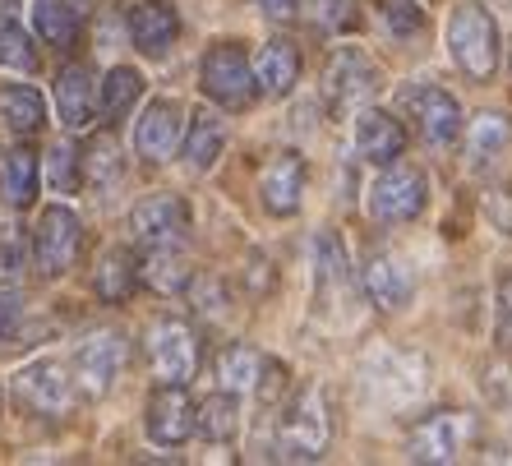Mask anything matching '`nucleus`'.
<instances>
[{
	"label": "nucleus",
	"instance_id": "1a4fd4ad",
	"mask_svg": "<svg viewBox=\"0 0 512 466\" xmlns=\"http://www.w3.org/2000/svg\"><path fill=\"white\" fill-rule=\"evenodd\" d=\"M74 254H79V217H74V208H65V204L42 208L37 231H33L37 273L42 277H65L70 273V263H74Z\"/></svg>",
	"mask_w": 512,
	"mask_h": 466
},
{
	"label": "nucleus",
	"instance_id": "4c0bfd02",
	"mask_svg": "<svg viewBox=\"0 0 512 466\" xmlns=\"http://www.w3.org/2000/svg\"><path fill=\"white\" fill-rule=\"evenodd\" d=\"M190 287H194V310L199 314H227V287H222V277H199V282L190 277Z\"/></svg>",
	"mask_w": 512,
	"mask_h": 466
},
{
	"label": "nucleus",
	"instance_id": "ea45409f",
	"mask_svg": "<svg viewBox=\"0 0 512 466\" xmlns=\"http://www.w3.org/2000/svg\"><path fill=\"white\" fill-rule=\"evenodd\" d=\"M14 323H19V300H14L10 291H0V347H5V342H10Z\"/></svg>",
	"mask_w": 512,
	"mask_h": 466
},
{
	"label": "nucleus",
	"instance_id": "ddd939ff",
	"mask_svg": "<svg viewBox=\"0 0 512 466\" xmlns=\"http://www.w3.org/2000/svg\"><path fill=\"white\" fill-rule=\"evenodd\" d=\"M130 231L139 245L157 250V245H180L190 231V208L180 194H153L130 213Z\"/></svg>",
	"mask_w": 512,
	"mask_h": 466
},
{
	"label": "nucleus",
	"instance_id": "20e7f679",
	"mask_svg": "<svg viewBox=\"0 0 512 466\" xmlns=\"http://www.w3.org/2000/svg\"><path fill=\"white\" fill-rule=\"evenodd\" d=\"M471 443H476L471 411H429L406 439V457L411 462H462Z\"/></svg>",
	"mask_w": 512,
	"mask_h": 466
},
{
	"label": "nucleus",
	"instance_id": "473e14b6",
	"mask_svg": "<svg viewBox=\"0 0 512 466\" xmlns=\"http://www.w3.org/2000/svg\"><path fill=\"white\" fill-rule=\"evenodd\" d=\"M0 65H5V70H24V74L37 70L33 42H28V33L14 24V19H0Z\"/></svg>",
	"mask_w": 512,
	"mask_h": 466
},
{
	"label": "nucleus",
	"instance_id": "2f4dec72",
	"mask_svg": "<svg viewBox=\"0 0 512 466\" xmlns=\"http://www.w3.org/2000/svg\"><path fill=\"white\" fill-rule=\"evenodd\" d=\"M259 365H263L259 351L245 347V342H231V347H222V356H217V379H222L227 393H250L254 379H259Z\"/></svg>",
	"mask_w": 512,
	"mask_h": 466
},
{
	"label": "nucleus",
	"instance_id": "37998d69",
	"mask_svg": "<svg viewBox=\"0 0 512 466\" xmlns=\"http://www.w3.org/2000/svg\"><path fill=\"white\" fill-rule=\"evenodd\" d=\"M499 5H512V0H499Z\"/></svg>",
	"mask_w": 512,
	"mask_h": 466
},
{
	"label": "nucleus",
	"instance_id": "2eb2a0df",
	"mask_svg": "<svg viewBox=\"0 0 512 466\" xmlns=\"http://www.w3.org/2000/svg\"><path fill=\"white\" fill-rule=\"evenodd\" d=\"M365 296H370L374 310H406L411 296H416V273L411 263L393 250H379L370 263H365Z\"/></svg>",
	"mask_w": 512,
	"mask_h": 466
},
{
	"label": "nucleus",
	"instance_id": "393cba45",
	"mask_svg": "<svg viewBox=\"0 0 512 466\" xmlns=\"http://www.w3.org/2000/svg\"><path fill=\"white\" fill-rule=\"evenodd\" d=\"M222 148H227V125H222V116L217 111H194L190 120H185V162H190L194 171H208L222 157Z\"/></svg>",
	"mask_w": 512,
	"mask_h": 466
},
{
	"label": "nucleus",
	"instance_id": "a878e982",
	"mask_svg": "<svg viewBox=\"0 0 512 466\" xmlns=\"http://www.w3.org/2000/svg\"><path fill=\"white\" fill-rule=\"evenodd\" d=\"M190 263L176 254V245H157L148 259H139V282L157 296H180V291H190Z\"/></svg>",
	"mask_w": 512,
	"mask_h": 466
},
{
	"label": "nucleus",
	"instance_id": "f257e3e1",
	"mask_svg": "<svg viewBox=\"0 0 512 466\" xmlns=\"http://www.w3.org/2000/svg\"><path fill=\"white\" fill-rule=\"evenodd\" d=\"M448 51H453L457 70L476 84H489L499 70V24L480 0H462L448 19Z\"/></svg>",
	"mask_w": 512,
	"mask_h": 466
},
{
	"label": "nucleus",
	"instance_id": "9d476101",
	"mask_svg": "<svg viewBox=\"0 0 512 466\" xmlns=\"http://www.w3.org/2000/svg\"><path fill=\"white\" fill-rule=\"evenodd\" d=\"M125 356H130V347H125V333H116V328H102V333L84 337L79 356H74V383H84V393L93 397L111 393V383L125 370Z\"/></svg>",
	"mask_w": 512,
	"mask_h": 466
},
{
	"label": "nucleus",
	"instance_id": "4be33fe9",
	"mask_svg": "<svg viewBox=\"0 0 512 466\" xmlns=\"http://www.w3.org/2000/svg\"><path fill=\"white\" fill-rule=\"evenodd\" d=\"M139 287V259L134 250L125 245H111L102 259H97V273H93V291L97 300H107V305H125Z\"/></svg>",
	"mask_w": 512,
	"mask_h": 466
},
{
	"label": "nucleus",
	"instance_id": "72a5a7b5",
	"mask_svg": "<svg viewBox=\"0 0 512 466\" xmlns=\"http://www.w3.org/2000/svg\"><path fill=\"white\" fill-rule=\"evenodd\" d=\"M47 180L56 194H74L79 185H84V176H79V148L74 144H56L47 153Z\"/></svg>",
	"mask_w": 512,
	"mask_h": 466
},
{
	"label": "nucleus",
	"instance_id": "c756f323",
	"mask_svg": "<svg viewBox=\"0 0 512 466\" xmlns=\"http://www.w3.org/2000/svg\"><path fill=\"white\" fill-rule=\"evenodd\" d=\"M194 430L203 434L208 443H231L236 439V430H240V402H236V393H213L208 402H203L199 411H194Z\"/></svg>",
	"mask_w": 512,
	"mask_h": 466
},
{
	"label": "nucleus",
	"instance_id": "f704fd0d",
	"mask_svg": "<svg viewBox=\"0 0 512 466\" xmlns=\"http://www.w3.org/2000/svg\"><path fill=\"white\" fill-rule=\"evenodd\" d=\"M314 28L319 33H351V28H360V5L356 0H314Z\"/></svg>",
	"mask_w": 512,
	"mask_h": 466
},
{
	"label": "nucleus",
	"instance_id": "aec40b11",
	"mask_svg": "<svg viewBox=\"0 0 512 466\" xmlns=\"http://www.w3.org/2000/svg\"><path fill=\"white\" fill-rule=\"evenodd\" d=\"M56 111L65 130H88L97 111V84L88 65H65L56 74Z\"/></svg>",
	"mask_w": 512,
	"mask_h": 466
},
{
	"label": "nucleus",
	"instance_id": "9b49d317",
	"mask_svg": "<svg viewBox=\"0 0 512 466\" xmlns=\"http://www.w3.org/2000/svg\"><path fill=\"white\" fill-rule=\"evenodd\" d=\"M379 88V70H374V60L356 47H342L333 51L328 60V74H323V97H328V107L333 111H351L356 102Z\"/></svg>",
	"mask_w": 512,
	"mask_h": 466
},
{
	"label": "nucleus",
	"instance_id": "79ce46f5",
	"mask_svg": "<svg viewBox=\"0 0 512 466\" xmlns=\"http://www.w3.org/2000/svg\"><path fill=\"white\" fill-rule=\"evenodd\" d=\"M19 5H24V0H0V19H14V14H19Z\"/></svg>",
	"mask_w": 512,
	"mask_h": 466
},
{
	"label": "nucleus",
	"instance_id": "7ed1b4c3",
	"mask_svg": "<svg viewBox=\"0 0 512 466\" xmlns=\"http://www.w3.org/2000/svg\"><path fill=\"white\" fill-rule=\"evenodd\" d=\"M328 448V411L319 388H300L277 425V457L282 462H319Z\"/></svg>",
	"mask_w": 512,
	"mask_h": 466
},
{
	"label": "nucleus",
	"instance_id": "39448f33",
	"mask_svg": "<svg viewBox=\"0 0 512 466\" xmlns=\"http://www.w3.org/2000/svg\"><path fill=\"white\" fill-rule=\"evenodd\" d=\"M148 365L162 383H190L194 370H199V337L185 319H157L148 328Z\"/></svg>",
	"mask_w": 512,
	"mask_h": 466
},
{
	"label": "nucleus",
	"instance_id": "cd10ccee",
	"mask_svg": "<svg viewBox=\"0 0 512 466\" xmlns=\"http://www.w3.org/2000/svg\"><path fill=\"white\" fill-rule=\"evenodd\" d=\"M0 120L14 134H37L47 125V102L33 84H5L0 88Z\"/></svg>",
	"mask_w": 512,
	"mask_h": 466
},
{
	"label": "nucleus",
	"instance_id": "e433bc0d",
	"mask_svg": "<svg viewBox=\"0 0 512 466\" xmlns=\"http://www.w3.org/2000/svg\"><path fill=\"white\" fill-rule=\"evenodd\" d=\"M494 337H499V347L512 356V273H503L499 291H494Z\"/></svg>",
	"mask_w": 512,
	"mask_h": 466
},
{
	"label": "nucleus",
	"instance_id": "7c9ffc66",
	"mask_svg": "<svg viewBox=\"0 0 512 466\" xmlns=\"http://www.w3.org/2000/svg\"><path fill=\"white\" fill-rule=\"evenodd\" d=\"M79 176L93 185V190H111L120 176H125V162H120V148L111 134H102V139H93V144L84 148V157H79Z\"/></svg>",
	"mask_w": 512,
	"mask_h": 466
},
{
	"label": "nucleus",
	"instance_id": "5701e85b",
	"mask_svg": "<svg viewBox=\"0 0 512 466\" xmlns=\"http://www.w3.org/2000/svg\"><path fill=\"white\" fill-rule=\"evenodd\" d=\"M508 144H512V120L503 111H480L471 120V130H466V162L476 171H485L499 162Z\"/></svg>",
	"mask_w": 512,
	"mask_h": 466
},
{
	"label": "nucleus",
	"instance_id": "a19ab883",
	"mask_svg": "<svg viewBox=\"0 0 512 466\" xmlns=\"http://www.w3.org/2000/svg\"><path fill=\"white\" fill-rule=\"evenodd\" d=\"M263 10H268V19H296V0H263Z\"/></svg>",
	"mask_w": 512,
	"mask_h": 466
},
{
	"label": "nucleus",
	"instance_id": "bb28decb",
	"mask_svg": "<svg viewBox=\"0 0 512 466\" xmlns=\"http://www.w3.org/2000/svg\"><path fill=\"white\" fill-rule=\"evenodd\" d=\"M139 97H143V74L134 70V65H116V70H107V79L97 84V111H102L107 125H116V120L130 116Z\"/></svg>",
	"mask_w": 512,
	"mask_h": 466
},
{
	"label": "nucleus",
	"instance_id": "c9c22d12",
	"mask_svg": "<svg viewBox=\"0 0 512 466\" xmlns=\"http://www.w3.org/2000/svg\"><path fill=\"white\" fill-rule=\"evenodd\" d=\"M383 24L397 37H416L425 28V10H420L416 0H383Z\"/></svg>",
	"mask_w": 512,
	"mask_h": 466
},
{
	"label": "nucleus",
	"instance_id": "6ab92c4d",
	"mask_svg": "<svg viewBox=\"0 0 512 466\" xmlns=\"http://www.w3.org/2000/svg\"><path fill=\"white\" fill-rule=\"evenodd\" d=\"M351 282H356V273H351L346 245L337 240V231H319V236H314V296L333 310V300L346 296Z\"/></svg>",
	"mask_w": 512,
	"mask_h": 466
},
{
	"label": "nucleus",
	"instance_id": "423d86ee",
	"mask_svg": "<svg viewBox=\"0 0 512 466\" xmlns=\"http://www.w3.org/2000/svg\"><path fill=\"white\" fill-rule=\"evenodd\" d=\"M14 393H19V402H24L33 416L60 420V416H70V407H74V374L65 370L60 360H33V365L19 370Z\"/></svg>",
	"mask_w": 512,
	"mask_h": 466
},
{
	"label": "nucleus",
	"instance_id": "c85d7f7f",
	"mask_svg": "<svg viewBox=\"0 0 512 466\" xmlns=\"http://www.w3.org/2000/svg\"><path fill=\"white\" fill-rule=\"evenodd\" d=\"M33 28L42 33L47 47L70 51L79 42V10L65 0H33Z\"/></svg>",
	"mask_w": 512,
	"mask_h": 466
},
{
	"label": "nucleus",
	"instance_id": "b1692460",
	"mask_svg": "<svg viewBox=\"0 0 512 466\" xmlns=\"http://www.w3.org/2000/svg\"><path fill=\"white\" fill-rule=\"evenodd\" d=\"M37 185H42V167H37L33 148H10L0 157V199L10 208H28L37 199Z\"/></svg>",
	"mask_w": 512,
	"mask_h": 466
},
{
	"label": "nucleus",
	"instance_id": "dca6fc26",
	"mask_svg": "<svg viewBox=\"0 0 512 466\" xmlns=\"http://www.w3.org/2000/svg\"><path fill=\"white\" fill-rule=\"evenodd\" d=\"M300 194H305V157L300 153H277L273 162H263L259 171V199L273 217H296Z\"/></svg>",
	"mask_w": 512,
	"mask_h": 466
},
{
	"label": "nucleus",
	"instance_id": "6e6552de",
	"mask_svg": "<svg viewBox=\"0 0 512 466\" xmlns=\"http://www.w3.org/2000/svg\"><path fill=\"white\" fill-rule=\"evenodd\" d=\"M425 204H429L425 176L411 167H397V162L374 180V190H370V213H374V222H383V227L416 222V217L425 213Z\"/></svg>",
	"mask_w": 512,
	"mask_h": 466
},
{
	"label": "nucleus",
	"instance_id": "f3484780",
	"mask_svg": "<svg viewBox=\"0 0 512 466\" xmlns=\"http://www.w3.org/2000/svg\"><path fill=\"white\" fill-rule=\"evenodd\" d=\"M356 153L365 157V162H374V167H393L397 157L406 153V130L402 120L393 116V111H360L356 116Z\"/></svg>",
	"mask_w": 512,
	"mask_h": 466
},
{
	"label": "nucleus",
	"instance_id": "f03ea898",
	"mask_svg": "<svg viewBox=\"0 0 512 466\" xmlns=\"http://www.w3.org/2000/svg\"><path fill=\"white\" fill-rule=\"evenodd\" d=\"M199 88H203V97H213L217 107H227V111L254 107L259 79H254V65L245 56V47L240 42H217L199 65Z\"/></svg>",
	"mask_w": 512,
	"mask_h": 466
},
{
	"label": "nucleus",
	"instance_id": "f8f14e48",
	"mask_svg": "<svg viewBox=\"0 0 512 466\" xmlns=\"http://www.w3.org/2000/svg\"><path fill=\"white\" fill-rule=\"evenodd\" d=\"M180 139H185V107H180L176 97L148 102L139 125H134V148H139L143 162H171Z\"/></svg>",
	"mask_w": 512,
	"mask_h": 466
},
{
	"label": "nucleus",
	"instance_id": "a211bd4d",
	"mask_svg": "<svg viewBox=\"0 0 512 466\" xmlns=\"http://www.w3.org/2000/svg\"><path fill=\"white\" fill-rule=\"evenodd\" d=\"M125 24H130V42L143 56H167V47L180 33V19L167 0H134Z\"/></svg>",
	"mask_w": 512,
	"mask_h": 466
},
{
	"label": "nucleus",
	"instance_id": "412c9836",
	"mask_svg": "<svg viewBox=\"0 0 512 466\" xmlns=\"http://www.w3.org/2000/svg\"><path fill=\"white\" fill-rule=\"evenodd\" d=\"M250 65H254L259 88H263V93H273V97H286L291 88L300 84V47H296V42H286V37L263 42L259 56H254Z\"/></svg>",
	"mask_w": 512,
	"mask_h": 466
},
{
	"label": "nucleus",
	"instance_id": "4468645a",
	"mask_svg": "<svg viewBox=\"0 0 512 466\" xmlns=\"http://www.w3.org/2000/svg\"><path fill=\"white\" fill-rule=\"evenodd\" d=\"M148 439L157 448H180V443L194 434V402L185 393V383H162L153 397H148Z\"/></svg>",
	"mask_w": 512,
	"mask_h": 466
},
{
	"label": "nucleus",
	"instance_id": "58836bf2",
	"mask_svg": "<svg viewBox=\"0 0 512 466\" xmlns=\"http://www.w3.org/2000/svg\"><path fill=\"white\" fill-rule=\"evenodd\" d=\"M24 273V236H0V282Z\"/></svg>",
	"mask_w": 512,
	"mask_h": 466
},
{
	"label": "nucleus",
	"instance_id": "0eeeda50",
	"mask_svg": "<svg viewBox=\"0 0 512 466\" xmlns=\"http://www.w3.org/2000/svg\"><path fill=\"white\" fill-rule=\"evenodd\" d=\"M402 111L416 120V130L425 134V144H434V148L457 144V134H462V107H457V97L439 84L402 88Z\"/></svg>",
	"mask_w": 512,
	"mask_h": 466
}]
</instances>
